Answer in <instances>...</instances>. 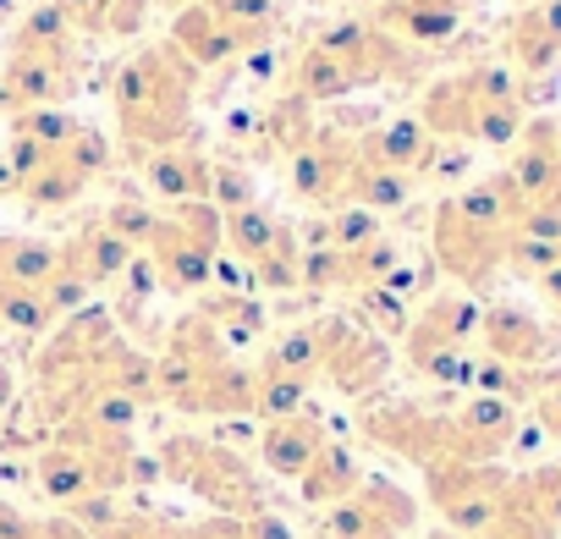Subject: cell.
<instances>
[{
	"label": "cell",
	"instance_id": "8992f818",
	"mask_svg": "<svg viewBox=\"0 0 561 539\" xmlns=\"http://www.w3.org/2000/svg\"><path fill=\"white\" fill-rule=\"evenodd\" d=\"M353 484H358L353 457H347L342 446H320V457H314L309 473H304V495H309V501H347Z\"/></svg>",
	"mask_w": 561,
	"mask_h": 539
},
{
	"label": "cell",
	"instance_id": "6da1fadb",
	"mask_svg": "<svg viewBox=\"0 0 561 539\" xmlns=\"http://www.w3.org/2000/svg\"><path fill=\"white\" fill-rule=\"evenodd\" d=\"M165 473H176L182 484H193L198 495H209V501H220L231 512H253L259 506L248 468L231 451L209 446V440H165Z\"/></svg>",
	"mask_w": 561,
	"mask_h": 539
},
{
	"label": "cell",
	"instance_id": "52a82bcc",
	"mask_svg": "<svg viewBox=\"0 0 561 539\" xmlns=\"http://www.w3.org/2000/svg\"><path fill=\"white\" fill-rule=\"evenodd\" d=\"M34 534H39V523H34V517H23L18 506L0 501V539H34Z\"/></svg>",
	"mask_w": 561,
	"mask_h": 539
},
{
	"label": "cell",
	"instance_id": "5b68a950",
	"mask_svg": "<svg viewBox=\"0 0 561 539\" xmlns=\"http://www.w3.org/2000/svg\"><path fill=\"white\" fill-rule=\"evenodd\" d=\"M490 347H495L506 364H539V358L550 353V336H545L534 320L501 309V314H490Z\"/></svg>",
	"mask_w": 561,
	"mask_h": 539
},
{
	"label": "cell",
	"instance_id": "277c9868",
	"mask_svg": "<svg viewBox=\"0 0 561 539\" xmlns=\"http://www.w3.org/2000/svg\"><path fill=\"white\" fill-rule=\"evenodd\" d=\"M320 446H325V435H320V424H314L309 413L270 418V424H264V435H259L264 462H270L275 473H287V479H304V473H309V462L320 457Z\"/></svg>",
	"mask_w": 561,
	"mask_h": 539
},
{
	"label": "cell",
	"instance_id": "3957f363",
	"mask_svg": "<svg viewBox=\"0 0 561 539\" xmlns=\"http://www.w3.org/2000/svg\"><path fill=\"white\" fill-rule=\"evenodd\" d=\"M413 528V501L397 484H364L331 512V539H402Z\"/></svg>",
	"mask_w": 561,
	"mask_h": 539
},
{
	"label": "cell",
	"instance_id": "ba28073f",
	"mask_svg": "<svg viewBox=\"0 0 561 539\" xmlns=\"http://www.w3.org/2000/svg\"><path fill=\"white\" fill-rule=\"evenodd\" d=\"M34 539H89L78 523H39V534Z\"/></svg>",
	"mask_w": 561,
	"mask_h": 539
},
{
	"label": "cell",
	"instance_id": "7a4b0ae2",
	"mask_svg": "<svg viewBox=\"0 0 561 539\" xmlns=\"http://www.w3.org/2000/svg\"><path fill=\"white\" fill-rule=\"evenodd\" d=\"M430 490H435V506L468 528V534H484L495 523V512L506 506V473L484 468V462H440L430 468Z\"/></svg>",
	"mask_w": 561,
	"mask_h": 539
}]
</instances>
